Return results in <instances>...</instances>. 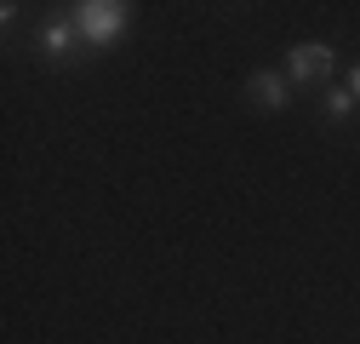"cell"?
Here are the masks:
<instances>
[{
  "instance_id": "cell-1",
  "label": "cell",
  "mask_w": 360,
  "mask_h": 344,
  "mask_svg": "<svg viewBox=\"0 0 360 344\" xmlns=\"http://www.w3.org/2000/svg\"><path fill=\"white\" fill-rule=\"evenodd\" d=\"M69 23H75V35L86 40V47H115V40L126 35V23H131V6L126 0H80Z\"/></svg>"
},
{
  "instance_id": "cell-2",
  "label": "cell",
  "mask_w": 360,
  "mask_h": 344,
  "mask_svg": "<svg viewBox=\"0 0 360 344\" xmlns=\"http://www.w3.org/2000/svg\"><path fill=\"white\" fill-rule=\"evenodd\" d=\"M332 47L326 40H297V47L286 52V80H297V86H309V80H326L332 75Z\"/></svg>"
},
{
  "instance_id": "cell-3",
  "label": "cell",
  "mask_w": 360,
  "mask_h": 344,
  "mask_svg": "<svg viewBox=\"0 0 360 344\" xmlns=\"http://www.w3.org/2000/svg\"><path fill=\"white\" fill-rule=\"evenodd\" d=\"M252 98L275 115V109L292 104V86H286V75H275V69H257V75H252Z\"/></svg>"
},
{
  "instance_id": "cell-4",
  "label": "cell",
  "mask_w": 360,
  "mask_h": 344,
  "mask_svg": "<svg viewBox=\"0 0 360 344\" xmlns=\"http://www.w3.org/2000/svg\"><path fill=\"white\" fill-rule=\"evenodd\" d=\"M40 52H46V58H69V52H75V23H46Z\"/></svg>"
},
{
  "instance_id": "cell-5",
  "label": "cell",
  "mask_w": 360,
  "mask_h": 344,
  "mask_svg": "<svg viewBox=\"0 0 360 344\" xmlns=\"http://www.w3.org/2000/svg\"><path fill=\"white\" fill-rule=\"evenodd\" d=\"M360 104L349 98V86H338V92H326V121H343V115H354Z\"/></svg>"
},
{
  "instance_id": "cell-6",
  "label": "cell",
  "mask_w": 360,
  "mask_h": 344,
  "mask_svg": "<svg viewBox=\"0 0 360 344\" xmlns=\"http://www.w3.org/2000/svg\"><path fill=\"white\" fill-rule=\"evenodd\" d=\"M349 98L360 104V63H354V75H349Z\"/></svg>"
}]
</instances>
